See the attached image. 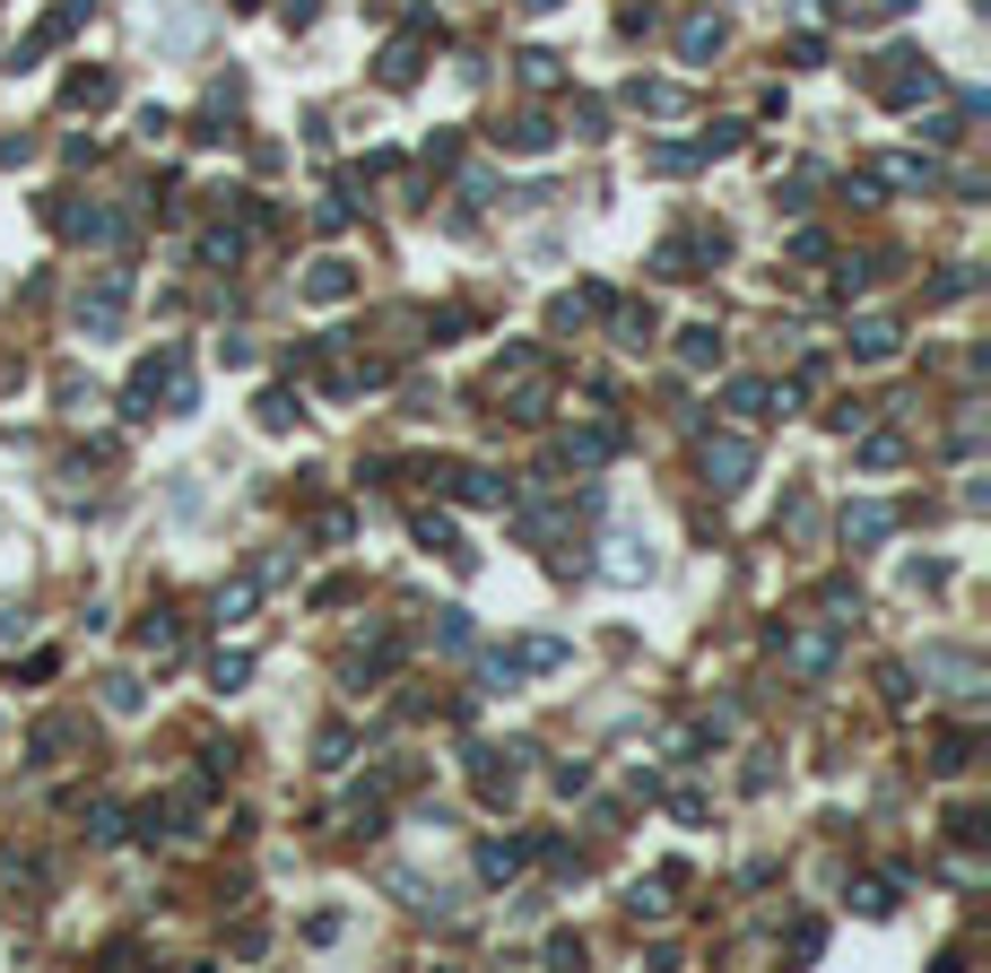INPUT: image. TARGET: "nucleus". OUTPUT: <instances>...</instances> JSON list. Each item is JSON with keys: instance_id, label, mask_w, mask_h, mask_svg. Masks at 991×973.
I'll return each instance as SVG.
<instances>
[{"instance_id": "obj_4", "label": "nucleus", "mask_w": 991, "mask_h": 973, "mask_svg": "<svg viewBox=\"0 0 991 973\" xmlns=\"http://www.w3.org/2000/svg\"><path fill=\"white\" fill-rule=\"evenodd\" d=\"M314 296H322V305H331V296H349V270H340V261H322V270H314Z\"/></svg>"}, {"instance_id": "obj_3", "label": "nucleus", "mask_w": 991, "mask_h": 973, "mask_svg": "<svg viewBox=\"0 0 991 973\" xmlns=\"http://www.w3.org/2000/svg\"><path fill=\"white\" fill-rule=\"evenodd\" d=\"M853 348H862V357H887V348H896V322H862Z\"/></svg>"}, {"instance_id": "obj_5", "label": "nucleus", "mask_w": 991, "mask_h": 973, "mask_svg": "<svg viewBox=\"0 0 991 973\" xmlns=\"http://www.w3.org/2000/svg\"><path fill=\"white\" fill-rule=\"evenodd\" d=\"M731 409L740 417H765V382H731Z\"/></svg>"}, {"instance_id": "obj_2", "label": "nucleus", "mask_w": 991, "mask_h": 973, "mask_svg": "<svg viewBox=\"0 0 991 973\" xmlns=\"http://www.w3.org/2000/svg\"><path fill=\"white\" fill-rule=\"evenodd\" d=\"M714 44H722V26H714V18H696V26H687V35H679V53H687V61H705V53H714Z\"/></svg>"}, {"instance_id": "obj_1", "label": "nucleus", "mask_w": 991, "mask_h": 973, "mask_svg": "<svg viewBox=\"0 0 991 973\" xmlns=\"http://www.w3.org/2000/svg\"><path fill=\"white\" fill-rule=\"evenodd\" d=\"M705 479L722 486V495H731V486H748V444H740V435H722V444L705 453Z\"/></svg>"}]
</instances>
